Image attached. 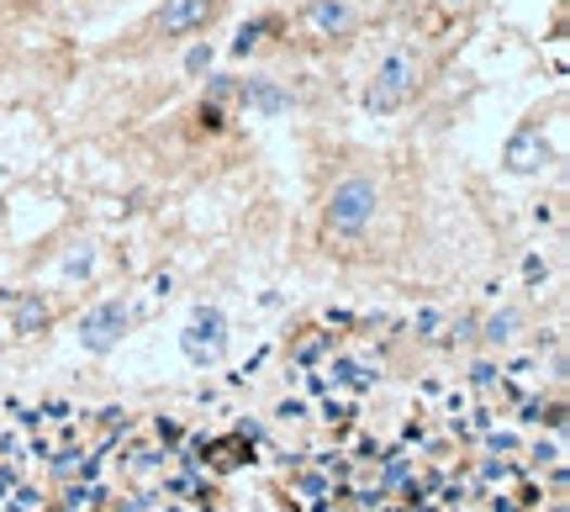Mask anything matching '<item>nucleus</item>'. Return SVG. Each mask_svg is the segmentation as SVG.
<instances>
[{
	"label": "nucleus",
	"mask_w": 570,
	"mask_h": 512,
	"mask_svg": "<svg viewBox=\"0 0 570 512\" xmlns=\"http://www.w3.org/2000/svg\"><path fill=\"white\" fill-rule=\"evenodd\" d=\"M270 33V22H244L238 27V42H233V53H248V48H259V38Z\"/></svg>",
	"instance_id": "nucleus-11"
},
{
	"label": "nucleus",
	"mask_w": 570,
	"mask_h": 512,
	"mask_svg": "<svg viewBox=\"0 0 570 512\" xmlns=\"http://www.w3.org/2000/svg\"><path fill=\"white\" fill-rule=\"evenodd\" d=\"M185 69H191V75H202V69H211V42H196V48L185 53Z\"/></svg>",
	"instance_id": "nucleus-12"
},
{
	"label": "nucleus",
	"mask_w": 570,
	"mask_h": 512,
	"mask_svg": "<svg viewBox=\"0 0 570 512\" xmlns=\"http://www.w3.org/2000/svg\"><path fill=\"white\" fill-rule=\"evenodd\" d=\"M518 322H523V317L513 312V307H507V312H496V317L487 322V338H491V344H507V338L518 333Z\"/></svg>",
	"instance_id": "nucleus-10"
},
{
	"label": "nucleus",
	"mask_w": 570,
	"mask_h": 512,
	"mask_svg": "<svg viewBox=\"0 0 570 512\" xmlns=\"http://www.w3.org/2000/svg\"><path fill=\"white\" fill-rule=\"evenodd\" d=\"M42 322H48V307H42L38 296H27V302H22V312H16V333H38Z\"/></svg>",
	"instance_id": "nucleus-9"
},
{
	"label": "nucleus",
	"mask_w": 570,
	"mask_h": 512,
	"mask_svg": "<svg viewBox=\"0 0 570 512\" xmlns=\"http://www.w3.org/2000/svg\"><path fill=\"white\" fill-rule=\"evenodd\" d=\"M233 95L244 101L248 112H264V117H281V112H290V95H285L275 79H244Z\"/></svg>",
	"instance_id": "nucleus-7"
},
{
	"label": "nucleus",
	"mask_w": 570,
	"mask_h": 512,
	"mask_svg": "<svg viewBox=\"0 0 570 512\" xmlns=\"http://www.w3.org/2000/svg\"><path fill=\"white\" fill-rule=\"evenodd\" d=\"M180 349L196 364H211L222 355L228 349V317H222V307H196L191 322H185V333H180Z\"/></svg>",
	"instance_id": "nucleus-3"
},
{
	"label": "nucleus",
	"mask_w": 570,
	"mask_h": 512,
	"mask_svg": "<svg viewBox=\"0 0 570 512\" xmlns=\"http://www.w3.org/2000/svg\"><path fill=\"white\" fill-rule=\"evenodd\" d=\"M449 5H465V0H449Z\"/></svg>",
	"instance_id": "nucleus-13"
},
{
	"label": "nucleus",
	"mask_w": 570,
	"mask_h": 512,
	"mask_svg": "<svg viewBox=\"0 0 570 512\" xmlns=\"http://www.w3.org/2000/svg\"><path fill=\"white\" fill-rule=\"evenodd\" d=\"M412 90H417V59H412V48H391V53L380 59L375 79H370L365 106L375 117H391V112H402L412 101Z\"/></svg>",
	"instance_id": "nucleus-2"
},
{
	"label": "nucleus",
	"mask_w": 570,
	"mask_h": 512,
	"mask_svg": "<svg viewBox=\"0 0 570 512\" xmlns=\"http://www.w3.org/2000/svg\"><path fill=\"white\" fill-rule=\"evenodd\" d=\"M211 11H217V0H164L159 33L164 38H185V33H196V27L211 22Z\"/></svg>",
	"instance_id": "nucleus-5"
},
{
	"label": "nucleus",
	"mask_w": 570,
	"mask_h": 512,
	"mask_svg": "<svg viewBox=\"0 0 570 512\" xmlns=\"http://www.w3.org/2000/svg\"><path fill=\"white\" fill-rule=\"evenodd\" d=\"M544 158H549V143H544L539 127H523V132L507 143V169H513V175H533V169H544Z\"/></svg>",
	"instance_id": "nucleus-6"
},
{
	"label": "nucleus",
	"mask_w": 570,
	"mask_h": 512,
	"mask_svg": "<svg viewBox=\"0 0 570 512\" xmlns=\"http://www.w3.org/2000/svg\"><path fill=\"white\" fill-rule=\"evenodd\" d=\"M127 333V302H95L80 317V344L90 355H112Z\"/></svg>",
	"instance_id": "nucleus-4"
},
{
	"label": "nucleus",
	"mask_w": 570,
	"mask_h": 512,
	"mask_svg": "<svg viewBox=\"0 0 570 512\" xmlns=\"http://www.w3.org/2000/svg\"><path fill=\"white\" fill-rule=\"evenodd\" d=\"M307 22H312L318 33H327V38H338V33L354 27V5H349V0H312V5H307Z\"/></svg>",
	"instance_id": "nucleus-8"
},
{
	"label": "nucleus",
	"mask_w": 570,
	"mask_h": 512,
	"mask_svg": "<svg viewBox=\"0 0 570 512\" xmlns=\"http://www.w3.org/2000/svg\"><path fill=\"white\" fill-rule=\"evenodd\" d=\"M375 212H380V191H375V180H370V175H349V180H338L333 196H327V233L333 238H360L370 222H375Z\"/></svg>",
	"instance_id": "nucleus-1"
}]
</instances>
